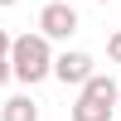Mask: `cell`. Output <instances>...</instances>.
Segmentation results:
<instances>
[{"instance_id": "obj_1", "label": "cell", "mask_w": 121, "mask_h": 121, "mask_svg": "<svg viewBox=\"0 0 121 121\" xmlns=\"http://www.w3.org/2000/svg\"><path fill=\"white\" fill-rule=\"evenodd\" d=\"M53 39L48 34H19L15 39V48H10V63H15V82H24V87H34V82H44V78H53Z\"/></svg>"}, {"instance_id": "obj_2", "label": "cell", "mask_w": 121, "mask_h": 121, "mask_svg": "<svg viewBox=\"0 0 121 121\" xmlns=\"http://www.w3.org/2000/svg\"><path fill=\"white\" fill-rule=\"evenodd\" d=\"M39 34H48L58 44V39H73L78 34V10L68 5V0H48L44 10H39Z\"/></svg>"}, {"instance_id": "obj_3", "label": "cell", "mask_w": 121, "mask_h": 121, "mask_svg": "<svg viewBox=\"0 0 121 121\" xmlns=\"http://www.w3.org/2000/svg\"><path fill=\"white\" fill-rule=\"evenodd\" d=\"M92 73H97V68H92V53H82V48H63V53L53 58V78L63 87H82Z\"/></svg>"}, {"instance_id": "obj_4", "label": "cell", "mask_w": 121, "mask_h": 121, "mask_svg": "<svg viewBox=\"0 0 121 121\" xmlns=\"http://www.w3.org/2000/svg\"><path fill=\"white\" fill-rule=\"evenodd\" d=\"M0 121H39V102H34L29 92L5 97V107H0Z\"/></svg>"}, {"instance_id": "obj_5", "label": "cell", "mask_w": 121, "mask_h": 121, "mask_svg": "<svg viewBox=\"0 0 121 121\" xmlns=\"http://www.w3.org/2000/svg\"><path fill=\"white\" fill-rule=\"evenodd\" d=\"M116 107H107V102H92V97H82L78 92V102H73V121H112Z\"/></svg>"}, {"instance_id": "obj_6", "label": "cell", "mask_w": 121, "mask_h": 121, "mask_svg": "<svg viewBox=\"0 0 121 121\" xmlns=\"http://www.w3.org/2000/svg\"><path fill=\"white\" fill-rule=\"evenodd\" d=\"M107 58H112V63H121V29H112V34H107Z\"/></svg>"}, {"instance_id": "obj_7", "label": "cell", "mask_w": 121, "mask_h": 121, "mask_svg": "<svg viewBox=\"0 0 121 121\" xmlns=\"http://www.w3.org/2000/svg\"><path fill=\"white\" fill-rule=\"evenodd\" d=\"M10 78H15V63H10V58H0V87H5Z\"/></svg>"}, {"instance_id": "obj_8", "label": "cell", "mask_w": 121, "mask_h": 121, "mask_svg": "<svg viewBox=\"0 0 121 121\" xmlns=\"http://www.w3.org/2000/svg\"><path fill=\"white\" fill-rule=\"evenodd\" d=\"M10 48H15V39H10L5 29H0V58H10Z\"/></svg>"}, {"instance_id": "obj_9", "label": "cell", "mask_w": 121, "mask_h": 121, "mask_svg": "<svg viewBox=\"0 0 121 121\" xmlns=\"http://www.w3.org/2000/svg\"><path fill=\"white\" fill-rule=\"evenodd\" d=\"M0 5H5V10H10V5H19V0H0Z\"/></svg>"}, {"instance_id": "obj_10", "label": "cell", "mask_w": 121, "mask_h": 121, "mask_svg": "<svg viewBox=\"0 0 121 121\" xmlns=\"http://www.w3.org/2000/svg\"><path fill=\"white\" fill-rule=\"evenodd\" d=\"M97 5H107V0H97Z\"/></svg>"}]
</instances>
